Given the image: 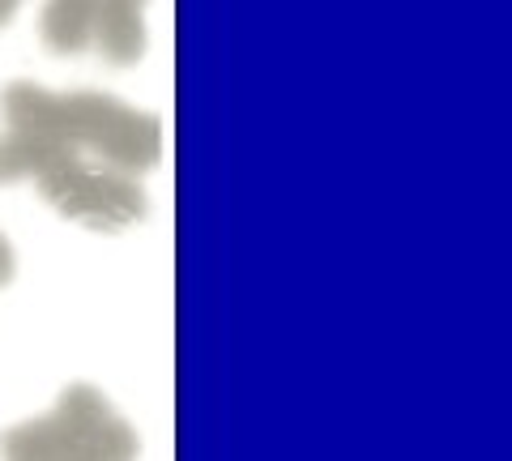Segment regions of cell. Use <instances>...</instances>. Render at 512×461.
Here are the masks:
<instances>
[{
	"instance_id": "4",
	"label": "cell",
	"mask_w": 512,
	"mask_h": 461,
	"mask_svg": "<svg viewBox=\"0 0 512 461\" xmlns=\"http://www.w3.org/2000/svg\"><path fill=\"white\" fill-rule=\"evenodd\" d=\"M94 0H47L43 9V43L60 56L90 52Z\"/></svg>"
},
{
	"instance_id": "2",
	"label": "cell",
	"mask_w": 512,
	"mask_h": 461,
	"mask_svg": "<svg viewBox=\"0 0 512 461\" xmlns=\"http://www.w3.org/2000/svg\"><path fill=\"white\" fill-rule=\"evenodd\" d=\"M133 423L111 410L94 385H69L52 410L0 436L5 461H137Z\"/></svg>"
},
{
	"instance_id": "6",
	"label": "cell",
	"mask_w": 512,
	"mask_h": 461,
	"mask_svg": "<svg viewBox=\"0 0 512 461\" xmlns=\"http://www.w3.org/2000/svg\"><path fill=\"white\" fill-rule=\"evenodd\" d=\"M22 9V0H0V26H5L9 18H13V13H18Z\"/></svg>"
},
{
	"instance_id": "1",
	"label": "cell",
	"mask_w": 512,
	"mask_h": 461,
	"mask_svg": "<svg viewBox=\"0 0 512 461\" xmlns=\"http://www.w3.org/2000/svg\"><path fill=\"white\" fill-rule=\"evenodd\" d=\"M163 158V120L99 90L13 82L0 129V184L30 180L47 205L90 231H124L146 214L141 171Z\"/></svg>"
},
{
	"instance_id": "5",
	"label": "cell",
	"mask_w": 512,
	"mask_h": 461,
	"mask_svg": "<svg viewBox=\"0 0 512 461\" xmlns=\"http://www.w3.org/2000/svg\"><path fill=\"white\" fill-rule=\"evenodd\" d=\"M13 278V248H9V240L0 235V286H5Z\"/></svg>"
},
{
	"instance_id": "3",
	"label": "cell",
	"mask_w": 512,
	"mask_h": 461,
	"mask_svg": "<svg viewBox=\"0 0 512 461\" xmlns=\"http://www.w3.org/2000/svg\"><path fill=\"white\" fill-rule=\"evenodd\" d=\"M146 5L150 0H94L90 47L111 65H133L146 56Z\"/></svg>"
}]
</instances>
